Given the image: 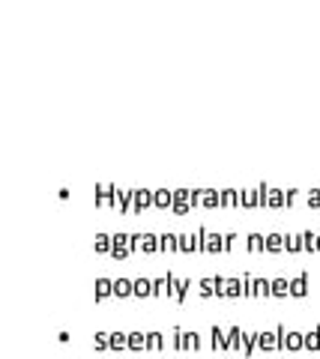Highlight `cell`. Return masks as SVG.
<instances>
[]
</instances>
